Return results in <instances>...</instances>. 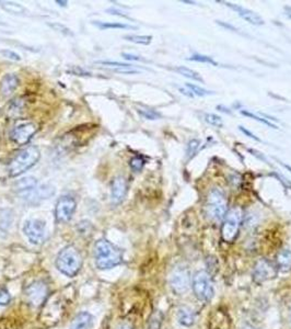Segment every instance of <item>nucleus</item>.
<instances>
[{
	"label": "nucleus",
	"instance_id": "f257e3e1",
	"mask_svg": "<svg viewBox=\"0 0 291 329\" xmlns=\"http://www.w3.org/2000/svg\"><path fill=\"white\" fill-rule=\"evenodd\" d=\"M94 257L96 267L100 270L111 269L123 262V254L121 249L106 240H100L96 242Z\"/></svg>",
	"mask_w": 291,
	"mask_h": 329
},
{
	"label": "nucleus",
	"instance_id": "f03ea898",
	"mask_svg": "<svg viewBox=\"0 0 291 329\" xmlns=\"http://www.w3.org/2000/svg\"><path fill=\"white\" fill-rule=\"evenodd\" d=\"M41 157V153L36 146H29L19 152L8 166L10 177H19L33 167Z\"/></svg>",
	"mask_w": 291,
	"mask_h": 329
},
{
	"label": "nucleus",
	"instance_id": "7ed1b4c3",
	"mask_svg": "<svg viewBox=\"0 0 291 329\" xmlns=\"http://www.w3.org/2000/svg\"><path fill=\"white\" fill-rule=\"evenodd\" d=\"M81 266L82 257L74 246L65 247L57 256L56 267L65 275L75 276L80 271Z\"/></svg>",
	"mask_w": 291,
	"mask_h": 329
},
{
	"label": "nucleus",
	"instance_id": "20e7f679",
	"mask_svg": "<svg viewBox=\"0 0 291 329\" xmlns=\"http://www.w3.org/2000/svg\"><path fill=\"white\" fill-rule=\"evenodd\" d=\"M206 215L213 222H220L224 218L228 212V202L224 192L219 188H212L205 205Z\"/></svg>",
	"mask_w": 291,
	"mask_h": 329
},
{
	"label": "nucleus",
	"instance_id": "39448f33",
	"mask_svg": "<svg viewBox=\"0 0 291 329\" xmlns=\"http://www.w3.org/2000/svg\"><path fill=\"white\" fill-rule=\"evenodd\" d=\"M192 288L196 298L202 302H210L215 294L210 274L205 270H199L192 278Z\"/></svg>",
	"mask_w": 291,
	"mask_h": 329
},
{
	"label": "nucleus",
	"instance_id": "423d86ee",
	"mask_svg": "<svg viewBox=\"0 0 291 329\" xmlns=\"http://www.w3.org/2000/svg\"><path fill=\"white\" fill-rule=\"evenodd\" d=\"M242 218L243 213L239 206L232 208L227 212V214H225L223 218L221 227V236L224 242L232 243L236 240L239 234V229H240Z\"/></svg>",
	"mask_w": 291,
	"mask_h": 329
},
{
	"label": "nucleus",
	"instance_id": "0eeeda50",
	"mask_svg": "<svg viewBox=\"0 0 291 329\" xmlns=\"http://www.w3.org/2000/svg\"><path fill=\"white\" fill-rule=\"evenodd\" d=\"M192 285L190 270L185 267H178L170 275V286L174 293L182 295L189 291Z\"/></svg>",
	"mask_w": 291,
	"mask_h": 329
},
{
	"label": "nucleus",
	"instance_id": "6e6552de",
	"mask_svg": "<svg viewBox=\"0 0 291 329\" xmlns=\"http://www.w3.org/2000/svg\"><path fill=\"white\" fill-rule=\"evenodd\" d=\"M24 295L31 306L38 307L43 304L48 296V287L43 281H35L27 287Z\"/></svg>",
	"mask_w": 291,
	"mask_h": 329
},
{
	"label": "nucleus",
	"instance_id": "1a4fd4ad",
	"mask_svg": "<svg viewBox=\"0 0 291 329\" xmlns=\"http://www.w3.org/2000/svg\"><path fill=\"white\" fill-rule=\"evenodd\" d=\"M23 233L28 237L31 244L41 245L46 238V227L41 219H29L24 223Z\"/></svg>",
	"mask_w": 291,
	"mask_h": 329
},
{
	"label": "nucleus",
	"instance_id": "9d476101",
	"mask_svg": "<svg viewBox=\"0 0 291 329\" xmlns=\"http://www.w3.org/2000/svg\"><path fill=\"white\" fill-rule=\"evenodd\" d=\"M37 132V125L33 122H24L12 128L10 138L17 145H25L34 136Z\"/></svg>",
	"mask_w": 291,
	"mask_h": 329
},
{
	"label": "nucleus",
	"instance_id": "9b49d317",
	"mask_svg": "<svg viewBox=\"0 0 291 329\" xmlns=\"http://www.w3.org/2000/svg\"><path fill=\"white\" fill-rule=\"evenodd\" d=\"M77 208L76 200L70 196H63L56 203L55 217L60 223H67L73 217Z\"/></svg>",
	"mask_w": 291,
	"mask_h": 329
},
{
	"label": "nucleus",
	"instance_id": "f8f14e48",
	"mask_svg": "<svg viewBox=\"0 0 291 329\" xmlns=\"http://www.w3.org/2000/svg\"><path fill=\"white\" fill-rule=\"evenodd\" d=\"M55 189L54 186L49 184H43V185H37L34 189L30 191L20 193V198L23 200L25 203L29 204H38L41 203L44 200L49 199L51 196H54Z\"/></svg>",
	"mask_w": 291,
	"mask_h": 329
},
{
	"label": "nucleus",
	"instance_id": "ddd939ff",
	"mask_svg": "<svg viewBox=\"0 0 291 329\" xmlns=\"http://www.w3.org/2000/svg\"><path fill=\"white\" fill-rule=\"evenodd\" d=\"M277 268L268 259L258 260L253 269V279L256 283H263L275 279L277 275Z\"/></svg>",
	"mask_w": 291,
	"mask_h": 329
},
{
	"label": "nucleus",
	"instance_id": "4468645a",
	"mask_svg": "<svg viewBox=\"0 0 291 329\" xmlns=\"http://www.w3.org/2000/svg\"><path fill=\"white\" fill-rule=\"evenodd\" d=\"M218 3L227 6V7L230 8L231 10L236 11L237 14L243 19V20H245L251 24H253V25H263L264 24L263 18L261 16H258L257 14H255L254 11H252L248 8H244V7H242V6L237 5V4H232V3H228V2H218Z\"/></svg>",
	"mask_w": 291,
	"mask_h": 329
},
{
	"label": "nucleus",
	"instance_id": "2eb2a0df",
	"mask_svg": "<svg viewBox=\"0 0 291 329\" xmlns=\"http://www.w3.org/2000/svg\"><path fill=\"white\" fill-rule=\"evenodd\" d=\"M127 193V181L124 177L118 176L113 179L111 184V201L112 204H121L126 197Z\"/></svg>",
	"mask_w": 291,
	"mask_h": 329
},
{
	"label": "nucleus",
	"instance_id": "dca6fc26",
	"mask_svg": "<svg viewBox=\"0 0 291 329\" xmlns=\"http://www.w3.org/2000/svg\"><path fill=\"white\" fill-rule=\"evenodd\" d=\"M19 85V79L15 74H7L0 82V90L4 96H9L15 91Z\"/></svg>",
	"mask_w": 291,
	"mask_h": 329
},
{
	"label": "nucleus",
	"instance_id": "f3484780",
	"mask_svg": "<svg viewBox=\"0 0 291 329\" xmlns=\"http://www.w3.org/2000/svg\"><path fill=\"white\" fill-rule=\"evenodd\" d=\"M275 266L280 272H289L291 270V251L281 250L276 257Z\"/></svg>",
	"mask_w": 291,
	"mask_h": 329
},
{
	"label": "nucleus",
	"instance_id": "a211bd4d",
	"mask_svg": "<svg viewBox=\"0 0 291 329\" xmlns=\"http://www.w3.org/2000/svg\"><path fill=\"white\" fill-rule=\"evenodd\" d=\"M93 317L91 314L87 312H81L75 317L70 329H90L92 326Z\"/></svg>",
	"mask_w": 291,
	"mask_h": 329
},
{
	"label": "nucleus",
	"instance_id": "6ab92c4d",
	"mask_svg": "<svg viewBox=\"0 0 291 329\" xmlns=\"http://www.w3.org/2000/svg\"><path fill=\"white\" fill-rule=\"evenodd\" d=\"M178 319L182 326L190 327L195 321V316H194V313L191 308L181 307L178 312Z\"/></svg>",
	"mask_w": 291,
	"mask_h": 329
},
{
	"label": "nucleus",
	"instance_id": "aec40b11",
	"mask_svg": "<svg viewBox=\"0 0 291 329\" xmlns=\"http://www.w3.org/2000/svg\"><path fill=\"white\" fill-rule=\"evenodd\" d=\"M37 185H38V183H37V180L35 178H33V177H25V178L18 180V181L15 184V188H16V190L19 193V195H20V193H23V192H27V191L34 189L35 186H37Z\"/></svg>",
	"mask_w": 291,
	"mask_h": 329
},
{
	"label": "nucleus",
	"instance_id": "412c9836",
	"mask_svg": "<svg viewBox=\"0 0 291 329\" xmlns=\"http://www.w3.org/2000/svg\"><path fill=\"white\" fill-rule=\"evenodd\" d=\"M176 70L180 75H182L183 77H186V78L195 80V81H198V82H204V79L202 78V76H200L197 72H195V70H193V69H191L189 67L180 66V67H177Z\"/></svg>",
	"mask_w": 291,
	"mask_h": 329
},
{
	"label": "nucleus",
	"instance_id": "4be33fe9",
	"mask_svg": "<svg viewBox=\"0 0 291 329\" xmlns=\"http://www.w3.org/2000/svg\"><path fill=\"white\" fill-rule=\"evenodd\" d=\"M200 145H202V142L197 138L191 139L186 146V159L191 160L195 155L199 152Z\"/></svg>",
	"mask_w": 291,
	"mask_h": 329
},
{
	"label": "nucleus",
	"instance_id": "5701e85b",
	"mask_svg": "<svg viewBox=\"0 0 291 329\" xmlns=\"http://www.w3.org/2000/svg\"><path fill=\"white\" fill-rule=\"evenodd\" d=\"M185 87L190 90V91L194 95V97H195V96H197V97H206V96H211V95L215 93L213 91H210V90L204 89V88L199 87L197 85H194V83H191V82H186Z\"/></svg>",
	"mask_w": 291,
	"mask_h": 329
},
{
	"label": "nucleus",
	"instance_id": "b1692460",
	"mask_svg": "<svg viewBox=\"0 0 291 329\" xmlns=\"http://www.w3.org/2000/svg\"><path fill=\"white\" fill-rule=\"evenodd\" d=\"M100 29H136V27L122 22H94Z\"/></svg>",
	"mask_w": 291,
	"mask_h": 329
},
{
	"label": "nucleus",
	"instance_id": "393cba45",
	"mask_svg": "<svg viewBox=\"0 0 291 329\" xmlns=\"http://www.w3.org/2000/svg\"><path fill=\"white\" fill-rule=\"evenodd\" d=\"M241 114H243L244 117H247L249 119H252V120H254V121H257V122H260V123L264 124V125H266L270 128H278L277 125H275L273 122H270L268 121L267 119H264V118H261V117H258V115L254 114V113H252L250 111H247V110H241Z\"/></svg>",
	"mask_w": 291,
	"mask_h": 329
},
{
	"label": "nucleus",
	"instance_id": "a878e982",
	"mask_svg": "<svg viewBox=\"0 0 291 329\" xmlns=\"http://www.w3.org/2000/svg\"><path fill=\"white\" fill-rule=\"evenodd\" d=\"M187 60L191 62H197V63H205V64H209V65L213 66H219V63L216 62L210 56L207 55H202V54H194L191 57H187Z\"/></svg>",
	"mask_w": 291,
	"mask_h": 329
},
{
	"label": "nucleus",
	"instance_id": "bb28decb",
	"mask_svg": "<svg viewBox=\"0 0 291 329\" xmlns=\"http://www.w3.org/2000/svg\"><path fill=\"white\" fill-rule=\"evenodd\" d=\"M0 6H2L5 10L11 12V14H23L25 11V9L21 5L11 3V2H0Z\"/></svg>",
	"mask_w": 291,
	"mask_h": 329
},
{
	"label": "nucleus",
	"instance_id": "cd10ccee",
	"mask_svg": "<svg viewBox=\"0 0 291 329\" xmlns=\"http://www.w3.org/2000/svg\"><path fill=\"white\" fill-rule=\"evenodd\" d=\"M125 40L129 41V42H133L136 44H142V45H148L150 44L152 41V36L150 35H125L124 36Z\"/></svg>",
	"mask_w": 291,
	"mask_h": 329
},
{
	"label": "nucleus",
	"instance_id": "c85d7f7f",
	"mask_svg": "<svg viewBox=\"0 0 291 329\" xmlns=\"http://www.w3.org/2000/svg\"><path fill=\"white\" fill-rule=\"evenodd\" d=\"M162 319H163L162 313L159 311L154 312L151 315L149 322H148V329H160L161 324H162Z\"/></svg>",
	"mask_w": 291,
	"mask_h": 329
},
{
	"label": "nucleus",
	"instance_id": "c756f323",
	"mask_svg": "<svg viewBox=\"0 0 291 329\" xmlns=\"http://www.w3.org/2000/svg\"><path fill=\"white\" fill-rule=\"evenodd\" d=\"M204 119H205V121L207 122V123L212 125V126H215V127L221 128L223 126L222 119L219 117V115L215 114V113H206L204 115Z\"/></svg>",
	"mask_w": 291,
	"mask_h": 329
},
{
	"label": "nucleus",
	"instance_id": "7c9ffc66",
	"mask_svg": "<svg viewBox=\"0 0 291 329\" xmlns=\"http://www.w3.org/2000/svg\"><path fill=\"white\" fill-rule=\"evenodd\" d=\"M138 113L147 120H158L161 118V114L152 109H138Z\"/></svg>",
	"mask_w": 291,
	"mask_h": 329
},
{
	"label": "nucleus",
	"instance_id": "2f4dec72",
	"mask_svg": "<svg viewBox=\"0 0 291 329\" xmlns=\"http://www.w3.org/2000/svg\"><path fill=\"white\" fill-rule=\"evenodd\" d=\"M145 159L142 158L141 156H136V157H133L131 159V161H129V166H131V168L133 171L135 172H139L142 170V168H144V166H145Z\"/></svg>",
	"mask_w": 291,
	"mask_h": 329
},
{
	"label": "nucleus",
	"instance_id": "473e14b6",
	"mask_svg": "<svg viewBox=\"0 0 291 329\" xmlns=\"http://www.w3.org/2000/svg\"><path fill=\"white\" fill-rule=\"evenodd\" d=\"M0 55H3L4 57H6V59H8V60H11V61H21V56L19 55L18 53H16V52L14 51H11V50H3V51H0Z\"/></svg>",
	"mask_w": 291,
	"mask_h": 329
},
{
	"label": "nucleus",
	"instance_id": "72a5a7b5",
	"mask_svg": "<svg viewBox=\"0 0 291 329\" xmlns=\"http://www.w3.org/2000/svg\"><path fill=\"white\" fill-rule=\"evenodd\" d=\"M96 64H101V65H105V66H112V67H118L119 69L123 68H131L133 67L129 64H124V63H119V62H108V61H102V62H96Z\"/></svg>",
	"mask_w": 291,
	"mask_h": 329
},
{
	"label": "nucleus",
	"instance_id": "f704fd0d",
	"mask_svg": "<svg viewBox=\"0 0 291 329\" xmlns=\"http://www.w3.org/2000/svg\"><path fill=\"white\" fill-rule=\"evenodd\" d=\"M11 301V296L7 289L0 288V305H8Z\"/></svg>",
	"mask_w": 291,
	"mask_h": 329
},
{
	"label": "nucleus",
	"instance_id": "c9c22d12",
	"mask_svg": "<svg viewBox=\"0 0 291 329\" xmlns=\"http://www.w3.org/2000/svg\"><path fill=\"white\" fill-rule=\"evenodd\" d=\"M49 27H50V28H53L55 31L62 32V33L66 34V35H73V33H71V32H70V30H69L67 27H65V25H64V24H60V23H53V24H49Z\"/></svg>",
	"mask_w": 291,
	"mask_h": 329
},
{
	"label": "nucleus",
	"instance_id": "e433bc0d",
	"mask_svg": "<svg viewBox=\"0 0 291 329\" xmlns=\"http://www.w3.org/2000/svg\"><path fill=\"white\" fill-rule=\"evenodd\" d=\"M239 130H240L244 135H247L248 137H250V138H252V139H254V140H256V142H262V139H261L260 137L256 136L255 134L252 133L250 130H248V128H245L244 126L240 125V126H239Z\"/></svg>",
	"mask_w": 291,
	"mask_h": 329
},
{
	"label": "nucleus",
	"instance_id": "4c0bfd02",
	"mask_svg": "<svg viewBox=\"0 0 291 329\" xmlns=\"http://www.w3.org/2000/svg\"><path fill=\"white\" fill-rule=\"evenodd\" d=\"M252 155H253V156H255V157H257L258 159H261V160H263L264 161V163H269V161L266 159V157H265L264 156V155L262 154V153H260V152H257V151H255V150H252V148H249V150H248Z\"/></svg>",
	"mask_w": 291,
	"mask_h": 329
},
{
	"label": "nucleus",
	"instance_id": "58836bf2",
	"mask_svg": "<svg viewBox=\"0 0 291 329\" xmlns=\"http://www.w3.org/2000/svg\"><path fill=\"white\" fill-rule=\"evenodd\" d=\"M122 55L127 61H142L141 57L137 56V55H133V54H128V53H123Z\"/></svg>",
	"mask_w": 291,
	"mask_h": 329
},
{
	"label": "nucleus",
	"instance_id": "ea45409f",
	"mask_svg": "<svg viewBox=\"0 0 291 329\" xmlns=\"http://www.w3.org/2000/svg\"><path fill=\"white\" fill-rule=\"evenodd\" d=\"M70 73H73L74 75H90L88 72H86V70H83L81 68H77V67H74L71 70H69Z\"/></svg>",
	"mask_w": 291,
	"mask_h": 329
},
{
	"label": "nucleus",
	"instance_id": "a19ab883",
	"mask_svg": "<svg viewBox=\"0 0 291 329\" xmlns=\"http://www.w3.org/2000/svg\"><path fill=\"white\" fill-rule=\"evenodd\" d=\"M180 91L182 92L184 96H187V97H194V95H193V93L190 91V90L187 89L186 87H184V88H180Z\"/></svg>",
	"mask_w": 291,
	"mask_h": 329
},
{
	"label": "nucleus",
	"instance_id": "79ce46f5",
	"mask_svg": "<svg viewBox=\"0 0 291 329\" xmlns=\"http://www.w3.org/2000/svg\"><path fill=\"white\" fill-rule=\"evenodd\" d=\"M280 164H281V165L284 167V168H286L287 170H289V171L291 172V167H290L289 165H287V164H283V163H280Z\"/></svg>",
	"mask_w": 291,
	"mask_h": 329
},
{
	"label": "nucleus",
	"instance_id": "37998d69",
	"mask_svg": "<svg viewBox=\"0 0 291 329\" xmlns=\"http://www.w3.org/2000/svg\"><path fill=\"white\" fill-rule=\"evenodd\" d=\"M121 329H133V327L131 326V325H123L122 327H121Z\"/></svg>",
	"mask_w": 291,
	"mask_h": 329
},
{
	"label": "nucleus",
	"instance_id": "c03bdc74",
	"mask_svg": "<svg viewBox=\"0 0 291 329\" xmlns=\"http://www.w3.org/2000/svg\"><path fill=\"white\" fill-rule=\"evenodd\" d=\"M57 4H60V6H63V7H65V6H66V2H56Z\"/></svg>",
	"mask_w": 291,
	"mask_h": 329
},
{
	"label": "nucleus",
	"instance_id": "a18cd8bd",
	"mask_svg": "<svg viewBox=\"0 0 291 329\" xmlns=\"http://www.w3.org/2000/svg\"><path fill=\"white\" fill-rule=\"evenodd\" d=\"M244 329H255V328L251 327V326H245V327H244Z\"/></svg>",
	"mask_w": 291,
	"mask_h": 329
},
{
	"label": "nucleus",
	"instance_id": "49530a36",
	"mask_svg": "<svg viewBox=\"0 0 291 329\" xmlns=\"http://www.w3.org/2000/svg\"><path fill=\"white\" fill-rule=\"evenodd\" d=\"M289 18H290V19H291V15H290V16H289Z\"/></svg>",
	"mask_w": 291,
	"mask_h": 329
}]
</instances>
